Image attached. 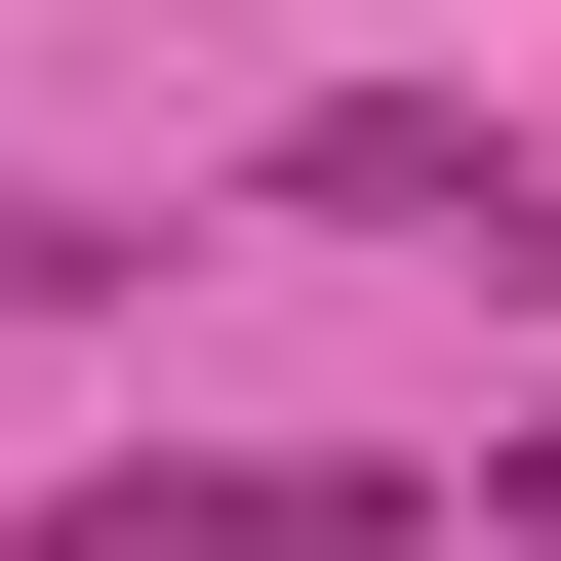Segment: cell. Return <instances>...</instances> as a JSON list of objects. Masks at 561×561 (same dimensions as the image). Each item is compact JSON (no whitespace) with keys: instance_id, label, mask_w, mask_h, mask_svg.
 I'll return each instance as SVG.
<instances>
[{"instance_id":"6da1fadb","label":"cell","mask_w":561,"mask_h":561,"mask_svg":"<svg viewBox=\"0 0 561 561\" xmlns=\"http://www.w3.org/2000/svg\"><path fill=\"white\" fill-rule=\"evenodd\" d=\"M41 561H442V481L401 442H121Z\"/></svg>"},{"instance_id":"7a4b0ae2","label":"cell","mask_w":561,"mask_h":561,"mask_svg":"<svg viewBox=\"0 0 561 561\" xmlns=\"http://www.w3.org/2000/svg\"><path fill=\"white\" fill-rule=\"evenodd\" d=\"M81 280H121V241H81V201H0V321H81Z\"/></svg>"},{"instance_id":"3957f363","label":"cell","mask_w":561,"mask_h":561,"mask_svg":"<svg viewBox=\"0 0 561 561\" xmlns=\"http://www.w3.org/2000/svg\"><path fill=\"white\" fill-rule=\"evenodd\" d=\"M481 280H522V321H561V161H522V201H481Z\"/></svg>"},{"instance_id":"277c9868","label":"cell","mask_w":561,"mask_h":561,"mask_svg":"<svg viewBox=\"0 0 561 561\" xmlns=\"http://www.w3.org/2000/svg\"><path fill=\"white\" fill-rule=\"evenodd\" d=\"M481 522H522V561H561V442H481Z\"/></svg>"}]
</instances>
